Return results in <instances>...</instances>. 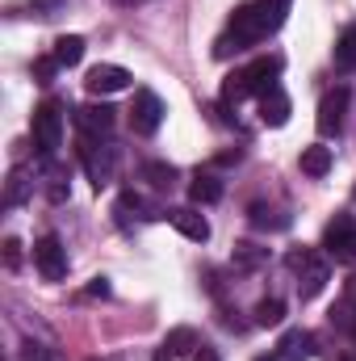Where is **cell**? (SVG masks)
<instances>
[{
  "label": "cell",
  "instance_id": "19",
  "mask_svg": "<svg viewBox=\"0 0 356 361\" xmlns=\"http://www.w3.org/2000/svg\"><path fill=\"white\" fill-rule=\"evenodd\" d=\"M327 169H331V147H323V143L302 147V173L306 177H327Z\"/></svg>",
  "mask_w": 356,
  "mask_h": 361
},
{
  "label": "cell",
  "instance_id": "30",
  "mask_svg": "<svg viewBox=\"0 0 356 361\" xmlns=\"http://www.w3.org/2000/svg\"><path fill=\"white\" fill-rule=\"evenodd\" d=\"M348 302H356V281L348 286Z\"/></svg>",
  "mask_w": 356,
  "mask_h": 361
},
{
  "label": "cell",
  "instance_id": "8",
  "mask_svg": "<svg viewBox=\"0 0 356 361\" xmlns=\"http://www.w3.org/2000/svg\"><path fill=\"white\" fill-rule=\"evenodd\" d=\"M348 105H352V92L344 89H331L323 92V101H319V118H314V126H319V135H340L344 130V114H348Z\"/></svg>",
  "mask_w": 356,
  "mask_h": 361
},
{
  "label": "cell",
  "instance_id": "3",
  "mask_svg": "<svg viewBox=\"0 0 356 361\" xmlns=\"http://www.w3.org/2000/svg\"><path fill=\"white\" fill-rule=\"evenodd\" d=\"M34 147H38V160H51L63 143V105L59 101H42L34 109Z\"/></svg>",
  "mask_w": 356,
  "mask_h": 361
},
{
  "label": "cell",
  "instance_id": "21",
  "mask_svg": "<svg viewBox=\"0 0 356 361\" xmlns=\"http://www.w3.org/2000/svg\"><path fill=\"white\" fill-rule=\"evenodd\" d=\"M281 319H285V302L281 298H260L256 311H252V324L256 328H276Z\"/></svg>",
  "mask_w": 356,
  "mask_h": 361
},
{
  "label": "cell",
  "instance_id": "17",
  "mask_svg": "<svg viewBox=\"0 0 356 361\" xmlns=\"http://www.w3.org/2000/svg\"><path fill=\"white\" fill-rule=\"evenodd\" d=\"M310 349H314V336H310V332H302V328L285 332V336H281V345H276L281 361H306V357H310Z\"/></svg>",
  "mask_w": 356,
  "mask_h": 361
},
{
  "label": "cell",
  "instance_id": "5",
  "mask_svg": "<svg viewBox=\"0 0 356 361\" xmlns=\"http://www.w3.org/2000/svg\"><path fill=\"white\" fill-rule=\"evenodd\" d=\"M80 164H84V173L96 189H105L109 180H113V169H117V152L109 147V143H101V139H89V135H80Z\"/></svg>",
  "mask_w": 356,
  "mask_h": 361
},
{
  "label": "cell",
  "instance_id": "16",
  "mask_svg": "<svg viewBox=\"0 0 356 361\" xmlns=\"http://www.w3.org/2000/svg\"><path fill=\"white\" fill-rule=\"evenodd\" d=\"M189 202H193V206H214V202H222V180L214 177V173H197L193 185H189Z\"/></svg>",
  "mask_w": 356,
  "mask_h": 361
},
{
  "label": "cell",
  "instance_id": "32",
  "mask_svg": "<svg viewBox=\"0 0 356 361\" xmlns=\"http://www.w3.org/2000/svg\"><path fill=\"white\" fill-rule=\"evenodd\" d=\"M340 361H356V353H344V357H340Z\"/></svg>",
  "mask_w": 356,
  "mask_h": 361
},
{
  "label": "cell",
  "instance_id": "2",
  "mask_svg": "<svg viewBox=\"0 0 356 361\" xmlns=\"http://www.w3.org/2000/svg\"><path fill=\"white\" fill-rule=\"evenodd\" d=\"M281 68H285L281 55H260V59H252L248 68H239V72H231V76L222 80V101H227V105H239V101H248V97H265L268 89H276Z\"/></svg>",
  "mask_w": 356,
  "mask_h": 361
},
{
  "label": "cell",
  "instance_id": "10",
  "mask_svg": "<svg viewBox=\"0 0 356 361\" xmlns=\"http://www.w3.org/2000/svg\"><path fill=\"white\" fill-rule=\"evenodd\" d=\"M130 72L126 68H117V63H96V68H89V76H84V85H89L92 97H109V92H122L130 89Z\"/></svg>",
  "mask_w": 356,
  "mask_h": 361
},
{
  "label": "cell",
  "instance_id": "11",
  "mask_svg": "<svg viewBox=\"0 0 356 361\" xmlns=\"http://www.w3.org/2000/svg\"><path fill=\"white\" fill-rule=\"evenodd\" d=\"M168 223L177 227L184 240H193V244H205V240H210V223H205V214H201L197 206H177V210H168Z\"/></svg>",
  "mask_w": 356,
  "mask_h": 361
},
{
  "label": "cell",
  "instance_id": "24",
  "mask_svg": "<svg viewBox=\"0 0 356 361\" xmlns=\"http://www.w3.org/2000/svg\"><path fill=\"white\" fill-rule=\"evenodd\" d=\"M248 219H252L256 227H272V231H281V227H289V214H276V210H268L265 202H256V206L248 210Z\"/></svg>",
  "mask_w": 356,
  "mask_h": 361
},
{
  "label": "cell",
  "instance_id": "20",
  "mask_svg": "<svg viewBox=\"0 0 356 361\" xmlns=\"http://www.w3.org/2000/svg\"><path fill=\"white\" fill-rule=\"evenodd\" d=\"M113 214H117L122 223H130V219H155V210H151L134 189H126V193L117 197V210H113Z\"/></svg>",
  "mask_w": 356,
  "mask_h": 361
},
{
  "label": "cell",
  "instance_id": "28",
  "mask_svg": "<svg viewBox=\"0 0 356 361\" xmlns=\"http://www.w3.org/2000/svg\"><path fill=\"white\" fill-rule=\"evenodd\" d=\"M89 298H109V277H92Z\"/></svg>",
  "mask_w": 356,
  "mask_h": 361
},
{
  "label": "cell",
  "instance_id": "27",
  "mask_svg": "<svg viewBox=\"0 0 356 361\" xmlns=\"http://www.w3.org/2000/svg\"><path fill=\"white\" fill-rule=\"evenodd\" d=\"M4 265H8V269L21 265V244H17V240H4Z\"/></svg>",
  "mask_w": 356,
  "mask_h": 361
},
{
  "label": "cell",
  "instance_id": "31",
  "mask_svg": "<svg viewBox=\"0 0 356 361\" xmlns=\"http://www.w3.org/2000/svg\"><path fill=\"white\" fill-rule=\"evenodd\" d=\"M256 361H281V353H268V357H256Z\"/></svg>",
  "mask_w": 356,
  "mask_h": 361
},
{
  "label": "cell",
  "instance_id": "23",
  "mask_svg": "<svg viewBox=\"0 0 356 361\" xmlns=\"http://www.w3.org/2000/svg\"><path fill=\"white\" fill-rule=\"evenodd\" d=\"M143 180H151L155 189H168V185L177 180V164H168V160H147V164H143Z\"/></svg>",
  "mask_w": 356,
  "mask_h": 361
},
{
  "label": "cell",
  "instance_id": "12",
  "mask_svg": "<svg viewBox=\"0 0 356 361\" xmlns=\"http://www.w3.org/2000/svg\"><path fill=\"white\" fill-rule=\"evenodd\" d=\"M113 114H117V109H109V105H80V109H76V126H80V135L101 139V135L113 130Z\"/></svg>",
  "mask_w": 356,
  "mask_h": 361
},
{
  "label": "cell",
  "instance_id": "7",
  "mask_svg": "<svg viewBox=\"0 0 356 361\" xmlns=\"http://www.w3.org/2000/svg\"><path fill=\"white\" fill-rule=\"evenodd\" d=\"M164 101H160V92L151 89H139L134 92V101H130V130L134 135H155L160 130V122H164Z\"/></svg>",
  "mask_w": 356,
  "mask_h": 361
},
{
  "label": "cell",
  "instance_id": "26",
  "mask_svg": "<svg viewBox=\"0 0 356 361\" xmlns=\"http://www.w3.org/2000/svg\"><path fill=\"white\" fill-rule=\"evenodd\" d=\"M55 72H59V59H55V55L34 59V80H38V85H51V80H55Z\"/></svg>",
  "mask_w": 356,
  "mask_h": 361
},
{
  "label": "cell",
  "instance_id": "25",
  "mask_svg": "<svg viewBox=\"0 0 356 361\" xmlns=\"http://www.w3.org/2000/svg\"><path fill=\"white\" fill-rule=\"evenodd\" d=\"M268 261V248H256V244H235V265L239 269H260Z\"/></svg>",
  "mask_w": 356,
  "mask_h": 361
},
{
  "label": "cell",
  "instance_id": "13",
  "mask_svg": "<svg viewBox=\"0 0 356 361\" xmlns=\"http://www.w3.org/2000/svg\"><path fill=\"white\" fill-rule=\"evenodd\" d=\"M289 109H293V105H289V97H285L281 85L260 97V122H265V126H285V122H289Z\"/></svg>",
  "mask_w": 356,
  "mask_h": 361
},
{
  "label": "cell",
  "instance_id": "22",
  "mask_svg": "<svg viewBox=\"0 0 356 361\" xmlns=\"http://www.w3.org/2000/svg\"><path fill=\"white\" fill-rule=\"evenodd\" d=\"M336 68L340 72H356V25H348L336 42Z\"/></svg>",
  "mask_w": 356,
  "mask_h": 361
},
{
  "label": "cell",
  "instance_id": "1",
  "mask_svg": "<svg viewBox=\"0 0 356 361\" xmlns=\"http://www.w3.org/2000/svg\"><path fill=\"white\" fill-rule=\"evenodd\" d=\"M289 4L293 0H252V4H239L235 17H231V25H227V34L214 42V55L227 59L231 51H248V47L265 42L268 34H276L285 25Z\"/></svg>",
  "mask_w": 356,
  "mask_h": 361
},
{
  "label": "cell",
  "instance_id": "9",
  "mask_svg": "<svg viewBox=\"0 0 356 361\" xmlns=\"http://www.w3.org/2000/svg\"><path fill=\"white\" fill-rule=\"evenodd\" d=\"M34 265H38V273L46 281H63L68 277V248H63V240L59 235H42L34 244Z\"/></svg>",
  "mask_w": 356,
  "mask_h": 361
},
{
  "label": "cell",
  "instance_id": "6",
  "mask_svg": "<svg viewBox=\"0 0 356 361\" xmlns=\"http://www.w3.org/2000/svg\"><path fill=\"white\" fill-rule=\"evenodd\" d=\"M323 248L331 261L340 265H356V219L352 214H336L323 231Z\"/></svg>",
  "mask_w": 356,
  "mask_h": 361
},
{
  "label": "cell",
  "instance_id": "15",
  "mask_svg": "<svg viewBox=\"0 0 356 361\" xmlns=\"http://www.w3.org/2000/svg\"><path fill=\"white\" fill-rule=\"evenodd\" d=\"M34 197V173H25V169H13L8 180H4V206L13 210V206H25Z\"/></svg>",
  "mask_w": 356,
  "mask_h": 361
},
{
  "label": "cell",
  "instance_id": "33",
  "mask_svg": "<svg viewBox=\"0 0 356 361\" xmlns=\"http://www.w3.org/2000/svg\"><path fill=\"white\" fill-rule=\"evenodd\" d=\"M122 4H134V0H122Z\"/></svg>",
  "mask_w": 356,
  "mask_h": 361
},
{
  "label": "cell",
  "instance_id": "18",
  "mask_svg": "<svg viewBox=\"0 0 356 361\" xmlns=\"http://www.w3.org/2000/svg\"><path fill=\"white\" fill-rule=\"evenodd\" d=\"M51 55L59 59V68H76V63L84 59V38H80V34H59Z\"/></svg>",
  "mask_w": 356,
  "mask_h": 361
},
{
  "label": "cell",
  "instance_id": "4",
  "mask_svg": "<svg viewBox=\"0 0 356 361\" xmlns=\"http://www.w3.org/2000/svg\"><path fill=\"white\" fill-rule=\"evenodd\" d=\"M285 265L298 273V298H302V302L319 298V294H323V286H327V277H331L327 261H323V257H314L310 248H298V252H289V261H285Z\"/></svg>",
  "mask_w": 356,
  "mask_h": 361
},
{
  "label": "cell",
  "instance_id": "14",
  "mask_svg": "<svg viewBox=\"0 0 356 361\" xmlns=\"http://www.w3.org/2000/svg\"><path fill=\"white\" fill-rule=\"evenodd\" d=\"M193 349H201V345H197V332H193V328H177V332H168V336H164V345H160L155 361H177V357H189Z\"/></svg>",
  "mask_w": 356,
  "mask_h": 361
},
{
  "label": "cell",
  "instance_id": "29",
  "mask_svg": "<svg viewBox=\"0 0 356 361\" xmlns=\"http://www.w3.org/2000/svg\"><path fill=\"white\" fill-rule=\"evenodd\" d=\"M197 361H218V357H214V353H210V349H201V357H197Z\"/></svg>",
  "mask_w": 356,
  "mask_h": 361
}]
</instances>
